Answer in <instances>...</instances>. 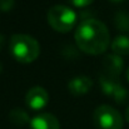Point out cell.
<instances>
[{
	"instance_id": "1",
	"label": "cell",
	"mask_w": 129,
	"mask_h": 129,
	"mask_svg": "<svg viewBox=\"0 0 129 129\" xmlns=\"http://www.w3.org/2000/svg\"><path fill=\"white\" fill-rule=\"evenodd\" d=\"M78 48L89 55L105 53L110 45V34L107 25L96 19H84L78 25L74 34Z\"/></svg>"
},
{
	"instance_id": "2",
	"label": "cell",
	"mask_w": 129,
	"mask_h": 129,
	"mask_svg": "<svg viewBox=\"0 0 129 129\" xmlns=\"http://www.w3.org/2000/svg\"><path fill=\"white\" fill-rule=\"evenodd\" d=\"M9 49L13 58L23 64L33 63L40 54V45L35 38L28 34L16 33L11 35L9 42Z\"/></svg>"
},
{
	"instance_id": "3",
	"label": "cell",
	"mask_w": 129,
	"mask_h": 129,
	"mask_svg": "<svg viewBox=\"0 0 129 129\" xmlns=\"http://www.w3.org/2000/svg\"><path fill=\"white\" fill-rule=\"evenodd\" d=\"M77 20V13L67 5H54L48 11V23L58 33L70 31Z\"/></svg>"
},
{
	"instance_id": "4",
	"label": "cell",
	"mask_w": 129,
	"mask_h": 129,
	"mask_svg": "<svg viewBox=\"0 0 129 129\" xmlns=\"http://www.w3.org/2000/svg\"><path fill=\"white\" fill-rule=\"evenodd\" d=\"M93 123L96 129H122L124 124L120 113L110 105H99L94 110Z\"/></svg>"
},
{
	"instance_id": "5",
	"label": "cell",
	"mask_w": 129,
	"mask_h": 129,
	"mask_svg": "<svg viewBox=\"0 0 129 129\" xmlns=\"http://www.w3.org/2000/svg\"><path fill=\"white\" fill-rule=\"evenodd\" d=\"M99 84L102 91L107 96L113 98V100L118 104H124L129 99V91L115 78H110L105 74H102L99 77Z\"/></svg>"
},
{
	"instance_id": "6",
	"label": "cell",
	"mask_w": 129,
	"mask_h": 129,
	"mask_svg": "<svg viewBox=\"0 0 129 129\" xmlns=\"http://www.w3.org/2000/svg\"><path fill=\"white\" fill-rule=\"evenodd\" d=\"M25 103L30 109L40 110L49 103V94L42 86H34L26 93Z\"/></svg>"
},
{
	"instance_id": "7",
	"label": "cell",
	"mask_w": 129,
	"mask_h": 129,
	"mask_svg": "<svg viewBox=\"0 0 129 129\" xmlns=\"http://www.w3.org/2000/svg\"><path fill=\"white\" fill-rule=\"evenodd\" d=\"M124 69V61L122 56L117 54H108L103 59V74L110 78H118Z\"/></svg>"
},
{
	"instance_id": "8",
	"label": "cell",
	"mask_w": 129,
	"mask_h": 129,
	"mask_svg": "<svg viewBox=\"0 0 129 129\" xmlns=\"http://www.w3.org/2000/svg\"><path fill=\"white\" fill-rule=\"evenodd\" d=\"M93 88V80L86 75H78L69 80L68 83V90L74 96H82L90 91Z\"/></svg>"
},
{
	"instance_id": "9",
	"label": "cell",
	"mask_w": 129,
	"mask_h": 129,
	"mask_svg": "<svg viewBox=\"0 0 129 129\" xmlns=\"http://www.w3.org/2000/svg\"><path fill=\"white\" fill-rule=\"evenodd\" d=\"M30 129H60L59 120L50 113H39L30 119Z\"/></svg>"
},
{
	"instance_id": "10",
	"label": "cell",
	"mask_w": 129,
	"mask_h": 129,
	"mask_svg": "<svg viewBox=\"0 0 129 129\" xmlns=\"http://www.w3.org/2000/svg\"><path fill=\"white\" fill-rule=\"evenodd\" d=\"M112 50L114 54L122 56V55H129V37L127 35H118L113 39L110 44Z\"/></svg>"
},
{
	"instance_id": "11",
	"label": "cell",
	"mask_w": 129,
	"mask_h": 129,
	"mask_svg": "<svg viewBox=\"0 0 129 129\" xmlns=\"http://www.w3.org/2000/svg\"><path fill=\"white\" fill-rule=\"evenodd\" d=\"M9 119H10V122H11L14 125H16V127H23V125L30 123V117H29V114H28L24 109H21V108H14L13 110H10V113H9Z\"/></svg>"
},
{
	"instance_id": "12",
	"label": "cell",
	"mask_w": 129,
	"mask_h": 129,
	"mask_svg": "<svg viewBox=\"0 0 129 129\" xmlns=\"http://www.w3.org/2000/svg\"><path fill=\"white\" fill-rule=\"evenodd\" d=\"M114 24L120 31H129V13L119 11L114 16Z\"/></svg>"
},
{
	"instance_id": "13",
	"label": "cell",
	"mask_w": 129,
	"mask_h": 129,
	"mask_svg": "<svg viewBox=\"0 0 129 129\" xmlns=\"http://www.w3.org/2000/svg\"><path fill=\"white\" fill-rule=\"evenodd\" d=\"M14 0H0V10L4 13H8L13 9Z\"/></svg>"
},
{
	"instance_id": "14",
	"label": "cell",
	"mask_w": 129,
	"mask_h": 129,
	"mask_svg": "<svg viewBox=\"0 0 129 129\" xmlns=\"http://www.w3.org/2000/svg\"><path fill=\"white\" fill-rule=\"evenodd\" d=\"M67 1L77 8H85L88 5H90L94 0H67Z\"/></svg>"
},
{
	"instance_id": "15",
	"label": "cell",
	"mask_w": 129,
	"mask_h": 129,
	"mask_svg": "<svg viewBox=\"0 0 129 129\" xmlns=\"http://www.w3.org/2000/svg\"><path fill=\"white\" fill-rule=\"evenodd\" d=\"M4 43H5V38H4V35H1V34H0V50L3 49Z\"/></svg>"
},
{
	"instance_id": "16",
	"label": "cell",
	"mask_w": 129,
	"mask_h": 129,
	"mask_svg": "<svg viewBox=\"0 0 129 129\" xmlns=\"http://www.w3.org/2000/svg\"><path fill=\"white\" fill-rule=\"evenodd\" d=\"M125 119H127V122L129 123V105L127 107V109H125Z\"/></svg>"
},
{
	"instance_id": "17",
	"label": "cell",
	"mask_w": 129,
	"mask_h": 129,
	"mask_svg": "<svg viewBox=\"0 0 129 129\" xmlns=\"http://www.w3.org/2000/svg\"><path fill=\"white\" fill-rule=\"evenodd\" d=\"M110 1H113V3L118 4V3H122V1H124V0H110Z\"/></svg>"
},
{
	"instance_id": "18",
	"label": "cell",
	"mask_w": 129,
	"mask_h": 129,
	"mask_svg": "<svg viewBox=\"0 0 129 129\" xmlns=\"http://www.w3.org/2000/svg\"><path fill=\"white\" fill-rule=\"evenodd\" d=\"M127 79H128V82H129V68L127 69Z\"/></svg>"
},
{
	"instance_id": "19",
	"label": "cell",
	"mask_w": 129,
	"mask_h": 129,
	"mask_svg": "<svg viewBox=\"0 0 129 129\" xmlns=\"http://www.w3.org/2000/svg\"><path fill=\"white\" fill-rule=\"evenodd\" d=\"M1 72H3V65H1V63H0V74H1Z\"/></svg>"
}]
</instances>
